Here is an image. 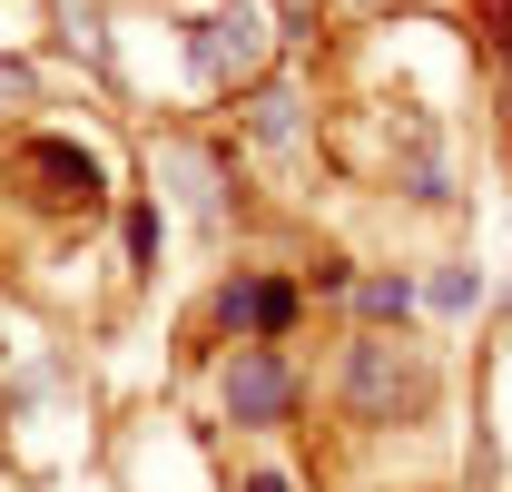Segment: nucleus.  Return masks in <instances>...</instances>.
Instances as JSON below:
<instances>
[{"instance_id": "obj_1", "label": "nucleus", "mask_w": 512, "mask_h": 492, "mask_svg": "<svg viewBox=\"0 0 512 492\" xmlns=\"http://www.w3.org/2000/svg\"><path fill=\"white\" fill-rule=\"evenodd\" d=\"M109 207V178L79 138H20L0 158V217H50V227H89Z\"/></svg>"}, {"instance_id": "obj_2", "label": "nucleus", "mask_w": 512, "mask_h": 492, "mask_svg": "<svg viewBox=\"0 0 512 492\" xmlns=\"http://www.w3.org/2000/svg\"><path fill=\"white\" fill-rule=\"evenodd\" d=\"M335 394H345L355 424H424V414H434V365H424L414 345H394V335H355Z\"/></svg>"}, {"instance_id": "obj_3", "label": "nucleus", "mask_w": 512, "mask_h": 492, "mask_svg": "<svg viewBox=\"0 0 512 492\" xmlns=\"http://www.w3.org/2000/svg\"><path fill=\"white\" fill-rule=\"evenodd\" d=\"M217 394H227V424L237 433H276V424H296V404H306V384H296V365L276 345H237Z\"/></svg>"}, {"instance_id": "obj_4", "label": "nucleus", "mask_w": 512, "mask_h": 492, "mask_svg": "<svg viewBox=\"0 0 512 492\" xmlns=\"http://www.w3.org/2000/svg\"><path fill=\"white\" fill-rule=\"evenodd\" d=\"M256 50H266V30H256L247 0H217V10H197L188 20V69L207 79V89H227V79H247Z\"/></svg>"}, {"instance_id": "obj_5", "label": "nucleus", "mask_w": 512, "mask_h": 492, "mask_svg": "<svg viewBox=\"0 0 512 492\" xmlns=\"http://www.w3.org/2000/svg\"><path fill=\"white\" fill-rule=\"evenodd\" d=\"M217 325H227L237 345H286V325H296V286H286V276L237 266V276L217 286Z\"/></svg>"}, {"instance_id": "obj_6", "label": "nucleus", "mask_w": 512, "mask_h": 492, "mask_svg": "<svg viewBox=\"0 0 512 492\" xmlns=\"http://www.w3.org/2000/svg\"><path fill=\"white\" fill-rule=\"evenodd\" d=\"M158 178L178 187V207H188L197 227H217V217H227V197H217V168L197 158L188 138H168V148H158Z\"/></svg>"}, {"instance_id": "obj_7", "label": "nucleus", "mask_w": 512, "mask_h": 492, "mask_svg": "<svg viewBox=\"0 0 512 492\" xmlns=\"http://www.w3.org/2000/svg\"><path fill=\"white\" fill-rule=\"evenodd\" d=\"M355 315H365V325H404V315H414V276H355Z\"/></svg>"}, {"instance_id": "obj_8", "label": "nucleus", "mask_w": 512, "mask_h": 492, "mask_svg": "<svg viewBox=\"0 0 512 492\" xmlns=\"http://www.w3.org/2000/svg\"><path fill=\"white\" fill-rule=\"evenodd\" d=\"M434 306H444V315H473V306H483V276H473V266H444V276H434Z\"/></svg>"}, {"instance_id": "obj_9", "label": "nucleus", "mask_w": 512, "mask_h": 492, "mask_svg": "<svg viewBox=\"0 0 512 492\" xmlns=\"http://www.w3.org/2000/svg\"><path fill=\"white\" fill-rule=\"evenodd\" d=\"M128 256H138V266L158 256V207H128Z\"/></svg>"}, {"instance_id": "obj_10", "label": "nucleus", "mask_w": 512, "mask_h": 492, "mask_svg": "<svg viewBox=\"0 0 512 492\" xmlns=\"http://www.w3.org/2000/svg\"><path fill=\"white\" fill-rule=\"evenodd\" d=\"M20 99H30V69H20V60H0V109H20Z\"/></svg>"}, {"instance_id": "obj_11", "label": "nucleus", "mask_w": 512, "mask_h": 492, "mask_svg": "<svg viewBox=\"0 0 512 492\" xmlns=\"http://www.w3.org/2000/svg\"><path fill=\"white\" fill-rule=\"evenodd\" d=\"M247 492H296V483H286V473H247Z\"/></svg>"}, {"instance_id": "obj_12", "label": "nucleus", "mask_w": 512, "mask_h": 492, "mask_svg": "<svg viewBox=\"0 0 512 492\" xmlns=\"http://www.w3.org/2000/svg\"><path fill=\"white\" fill-rule=\"evenodd\" d=\"M286 10H316V0H286Z\"/></svg>"}, {"instance_id": "obj_13", "label": "nucleus", "mask_w": 512, "mask_h": 492, "mask_svg": "<svg viewBox=\"0 0 512 492\" xmlns=\"http://www.w3.org/2000/svg\"><path fill=\"white\" fill-rule=\"evenodd\" d=\"M365 10H375V0H365Z\"/></svg>"}]
</instances>
